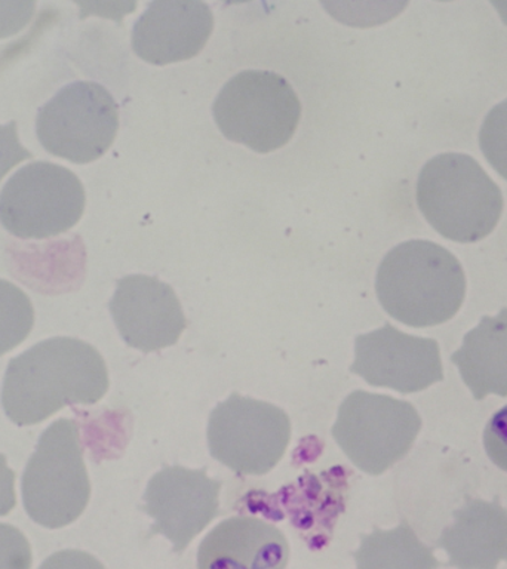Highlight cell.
<instances>
[{"mask_svg":"<svg viewBox=\"0 0 507 569\" xmlns=\"http://www.w3.org/2000/svg\"><path fill=\"white\" fill-rule=\"evenodd\" d=\"M109 371L87 341L53 337L9 360L0 402L17 426L39 425L70 405L100 402Z\"/></svg>","mask_w":507,"mask_h":569,"instance_id":"obj_1","label":"cell"},{"mask_svg":"<svg viewBox=\"0 0 507 569\" xmlns=\"http://www.w3.org/2000/svg\"><path fill=\"white\" fill-rule=\"evenodd\" d=\"M378 301L387 315L411 328L436 327L458 313L466 276L448 249L430 240H408L378 266Z\"/></svg>","mask_w":507,"mask_h":569,"instance_id":"obj_2","label":"cell"},{"mask_svg":"<svg viewBox=\"0 0 507 569\" xmlns=\"http://www.w3.org/2000/svg\"><path fill=\"white\" fill-rule=\"evenodd\" d=\"M417 204L443 238L474 243L496 229L505 200L478 160L461 153H444L422 167L417 181Z\"/></svg>","mask_w":507,"mask_h":569,"instance_id":"obj_3","label":"cell"},{"mask_svg":"<svg viewBox=\"0 0 507 569\" xmlns=\"http://www.w3.org/2000/svg\"><path fill=\"white\" fill-rule=\"evenodd\" d=\"M21 496L26 513L43 528H64L83 513L91 482L78 422L60 418L42 431L22 473Z\"/></svg>","mask_w":507,"mask_h":569,"instance_id":"obj_4","label":"cell"},{"mask_svg":"<svg viewBox=\"0 0 507 569\" xmlns=\"http://www.w3.org/2000/svg\"><path fill=\"white\" fill-rule=\"evenodd\" d=\"M212 114L227 140L257 153H270L287 144L296 133L301 102L282 76L245 70L218 92Z\"/></svg>","mask_w":507,"mask_h":569,"instance_id":"obj_5","label":"cell"},{"mask_svg":"<svg viewBox=\"0 0 507 569\" xmlns=\"http://www.w3.org/2000/svg\"><path fill=\"white\" fill-rule=\"evenodd\" d=\"M421 425L407 400L356 390L338 409L332 438L359 470L378 476L407 456Z\"/></svg>","mask_w":507,"mask_h":569,"instance_id":"obj_6","label":"cell"},{"mask_svg":"<svg viewBox=\"0 0 507 569\" xmlns=\"http://www.w3.org/2000/svg\"><path fill=\"white\" fill-rule=\"evenodd\" d=\"M84 189L70 169L33 162L18 169L0 191V222L20 239L56 238L83 216Z\"/></svg>","mask_w":507,"mask_h":569,"instance_id":"obj_7","label":"cell"},{"mask_svg":"<svg viewBox=\"0 0 507 569\" xmlns=\"http://www.w3.org/2000/svg\"><path fill=\"white\" fill-rule=\"evenodd\" d=\"M119 129L115 98L97 82H71L61 88L36 116V136L43 149L73 163L100 159Z\"/></svg>","mask_w":507,"mask_h":569,"instance_id":"obj_8","label":"cell"},{"mask_svg":"<svg viewBox=\"0 0 507 569\" xmlns=\"http://www.w3.org/2000/svg\"><path fill=\"white\" fill-rule=\"evenodd\" d=\"M207 436L213 460L235 473L262 476L282 460L291 422L284 409L233 393L209 416Z\"/></svg>","mask_w":507,"mask_h":569,"instance_id":"obj_9","label":"cell"},{"mask_svg":"<svg viewBox=\"0 0 507 569\" xmlns=\"http://www.w3.org/2000/svg\"><path fill=\"white\" fill-rule=\"evenodd\" d=\"M350 372L369 386L417 393L444 380L438 341L409 336L394 325L356 337Z\"/></svg>","mask_w":507,"mask_h":569,"instance_id":"obj_10","label":"cell"},{"mask_svg":"<svg viewBox=\"0 0 507 569\" xmlns=\"http://www.w3.org/2000/svg\"><path fill=\"white\" fill-rule=\"evenodd\" d=\"M221 483L203 469L163 467L147 483L145 507L153 518L151 533L167 537L173 551L181 553L198 533L218 516Z\"/></svg>","mask_w":507,"mask_h":569,"instance_id":"obj_11","label":"cell"},{"mask_svg":"<svg viewBox=\"0 0 507 569\" xmlns=\"http://www.w3.org/2000/svg\"><path fill=\"white\" fill-rule=\"evenodd\" d=\"M109 309L122 340L142 353L176 345L187 327L176 291L153 276L119 279Z\"/></svg>","mask_w":507,"mask_h":569,"instance_id":"obj_12","label":"cell"},{"mask_svg":"<svg viewBox=\"0 0 507 569\" xmlns=\"http://www.w3.org/2000/svg\"><path fill=\"white\" fill-rule=\"evenodd\" d=\"M211 8L199 0L151 2L132 27V49L153 66L190 60L211 38Z\"/></svg>","mask_w":507,"mask_h":569,"instance_id":"obj_13","label":"cell"},{"mask_svg":"<svg viewBox=\"0 0 507 569\" xmlns=\"http://www.w3.org/2000/svg\"><path fill=\"white\" fill-rule=\"evenodd\" d=\"M288 560L284 532L252 516L222 520L198 551V569H285Z\"/></svg>","mask_w":507,"mask_h":569,"instance_id":"obj_14","label":"cell"},{"mask_svg":"<svg viewBox=\"0 0 507 569\" xmlns=\"http://www.w3.org/2000/svg\"><path fill=\"white\" fill-rule=\"evenodd\" d=\"M436 547L447 551V567L497 569L507 560V510L497 500H467L454 510V523Z\"/></svg>","mask_w":507,"mask_h":569,"instance_id":"obj_15","label":"cell"},{"mask_svg":"<svg viewBox=\"0 0 507 569\" xmlns=\"http://www.w3.org/2000/svg\"><path fill=\"white\" fill-rule=\"evenodd\" d=\"M451 362L476 400L507 396V307L497 316H483L478 327L463 338Z\"/></svg>","mask_w":507,"mask_h":569,"instance_id":"obj_16","label":"cell"},{"mask_svg":"<svg viewBox=\"0 0 507 569\" xmlns=\"http://www.w3.org/2000/svg\"><path fill=\"white\" fill-rule=\"evenodd\" d=\"M356 569H438L434 549L418 540L407 520L394 529H374L360 537Z\"/></svg>","mask_w":507,"mask_h":569,"instance_id":"obj_17","label":"cell"},{"mask_svg":"<svg viewBox=\"0 0 507 569\" xmlns=\"http://www.w3.org/2000/svg\"><path fill=\"white\" fill-rule=\"evenodd\" d=\"M34 325L29 296L17 284L0 279V356L20 346Z\"/></svg>","mask_w":507,"mask_h":569,"instance_id":"obj_18","label":"cell"},{"mask_svg":"<svg viewBox=\"0 0 507 569\" xmlns=\"http://www.w3.org/2000/svg\"><path fill=\"white\" fill-rule=\"evenodd\" d=\"M479 146L488 163L507 181V100L485 116Z\"/></svg>","mask_w":507,"mask_h":569,"instance_id":"obj_19","label":"cell"},{"mask_svg":"<svg viewBox=\"0 0 507 569\" xmlns=\"http://www.w3.org/2000/svg\"><path fill=\"white\" fill-rule=\"evenodd\" d=\"M31 547L24 533L12 525L0 523V569H31Z\"/></svg>","mask_w":507,"mask_h":569,"instance_id":"obj_20","label":"cell"},{"mask_svg":"<svg viewBox=\"0 0 507 569\" xmlns=\"http://www.w3.org/2000/svg\"><path fill=\"white\" fill-rule=\"evenodd\" d=\"M484 448L489 460L507 471V405L489 418L484 430Z\"/></svg>","mask_w":507,"mask_h":569,"instance_id":"obj_21","label":"cell"},{"mask_svg":"<svg viewBox=\"0 0 507 569\" xmlns=\"http://www.w3.org/2000/svg\"><path fill=\"white\" fill-rule=\"evenodd\" d=\"M31 158L33 154L21 146L20 138H18L16 120L0 124V181L18 163Z\"/></svg>","mask_w":507,"mask_h":569,"instance_id":"obj_22","label":"cell"},{"mask_svg":"<svg viewBox=\"0 0 507 569\" xmlns=\"http://www.w3.org/2000/svg\"><path fill=\"white\" fill-rule=\"evenodd\" d=\"M34 2H0V39L18 33L29 24Z\"/></svg>","mask_w":507,"mask_h":569,"instance_id":"obj_23","label":"cell"},{"mask_svg":"<svg viewBox=\"0 0 507 569\" xmlns=\"http://www.w3.org/2000/svg\"><path fill=\"white\" fill-rule=\"evenodd\" d=\"M39 569H106V567L87 551L61 550L49 556Z\"/></svg>","mask_w":507,"mask_h":569,"instance_id":"obj_24","label":"cell"},{"mask_svg":"<svg viewBox=\"0 0 507 569\" xmlns=\"http://www.w3.org/2000/svg\"><path fill=\"white\" fill-rule=\"evenodd\" d=\"M16 505V471L9 469L7 457L0 453V516L11 513Z\"/></svg>","mask_w":507,"mask_h":569,"instance_id":"obj_25","label":"cell"}]
</instances>
